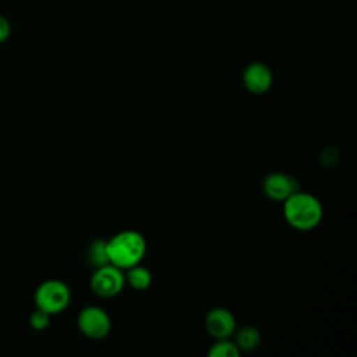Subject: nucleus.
I'll return each mask as SVG.
<instances>
[{"label":"nucleus","mask_w":357,"mask_h":357,"mask_svg":"<svg viewBox=\"0 0 357 357\" xmlns=\"http://www.w3.org/2000/svg\"><path fill=\"white\" fill-rule=\"evenodd\" d=\"M88 259H89L91 265H93L95 268L110 264L109 254H107V241H105L102 238L92 241L88 248Z\"/></svg>","instance_id":"obj_11"},{"label":"nucleus","mask_w":357,"mask_h":357,"mask_svg":"<svg viewBox=\"0 0 357 357\" xmlns=\"http://www.w3.org/2000/svg\"><path fill=\"white\" fill-rule=\"evenodd\" d=\"M77 325L84 336L95 340L106 337L112 329L109 314L96 305L82 308L77 317Z\"/></svg>","instance_id":"obj_5"},{"label":"nucleus","mask_w":357,"mask_h":357,"mask_svg":"<svg viewBox=\"0 0 357 357\" xmlns=\"http://www.w3.org/2000/svg\"><path fill=\"white\" fill-rule=\"evenodd\" d=\"M124 271H126L124 272L126 283H128L132 289H135L138 291H142V290H146L151 286L152 275H151L148 268L137 264V265L130 266Z\"/></svg>","instance_id":"obj_9"},{"label":"nucleus","mask_w":357,"mask_h":357,"mask_svg":"<svg viewBox=\"0 0 357 357\" xmlns=\"http://www.w3.org/2000/svg\"><path fill=\"white\" fill-rule=\"evenodd\" d=\"M50 317L47 312L36 308L31 315H29V325L35 331H43L49 326L50 324Z\"/></svg>","instance_id":"obj_13"},{"label":"nucleus","mask_w":357,"mask_h":357,"mask_svg":"<svg viewBox=\"0 0 357 357\" xmlns=\"http://www.w3.org/2000/svg\"><path fill=\"white\" fill-rule=\"evenodd\" d=\"M11 33V25L8 20L3 15H0V43L6 42Z\"/></svg>","instance_id":"obj_14"},{"label":"nucleus","mask_w":357,"mask_h":357,"mask_svg":"<svg viewBox=\"0 0 357 357\" xmlns=\"http://www.w3.org/2000/svg\"><path fill=\"white\" fill-rule=\"evenodd\" d=\"M71 300L70 287L59 280V279H49L42 282L33 296V301L36 308L47 312L49 315L60 314L64 311Z\"/></svg>","instance_id":"obj_3"},{"label":"nucleus","mask_w":357,"mask_h":357,"mask_svg":"<svg viewBox=\"0 0 357 357\" xmlns=\"http://www.w3.org/2000/svg\"><path fill=\"white\" fill-rule=\"evenodd\" d=\"M240 349L237 344L229 337L226 339H216V342L211 346L208 356L211 357H238L240 356Z\"/></svg>","instance_id":"obj_12"},{"label":"nucleus","mask_w":357,"mask_h":357,"mask_svg":"<svg viewBox=\"0 0 357 357\" xmlns=\"http://www.w3.org/2000/svg\"><path fill=\"white\" fill-rule=\"evenodd\" d=\"M126 286L124 271L107 264L99 268H95V272L91 278L92 291L103 298L117 296Z\"/></svg>","instance_id":"obj_4"},{"label":"nucleus","mask_w":357,"mask_h":357,"mask_svg":"<svg viewBox=\"0 0 357 357\" xmlns=\"http://www.w3.org/2000/svg\"><path fill=\"white\" fill-rule=\"evenodd\" d=\"M261 342V335L254 326H244L236 335V344L240 351H251L258 347Z\"/></svg>","instance_id":"obj_10"},{"label":"nucleus","mask_w":357,"mask_h":357,"mask_svg":"<svg viewBox=\"0 0 357 357\" xmlns=\"http://www.w3.org/2000/svg\"><path fill=\"white\" fill-rule=\"evenodd\" d=\"M205 328L212 337L226 339L236 329V318L226 308H213L205 317Z\"/></svg>","instance_id":"obj_7"},{"label":"nucleus","mask_w":357,"mask_h":357,"mask_svg":"<svg viewBox=\"0 0 357 357\" xmlns=\"http://www.w3.org/2000/svg\"><path fill=\"white\" fill-rule=\"evenodd\" d=\"M262 190L269 199L283 202L298 190V184L291 176L282 172H275L264 178Z\"/></svg>","instance_id":"obj_6"},{"label":"nucleus","mask_w":357,"mask_h":357,"mask_svg":"<svg viewBox=\"0 0 357 357\" xmlns=\"http://www.w3.org/2000/svg\"><path fill=\"white\" fill-rule=\"evenodd\" d=\"M243 82L248 92L262 95L268 92L272 85V73L269 67L262 63H251L244 70Z\"/></svg>","instance_id":"obj_8"},{"label":"nucleus","mask_w":357,"mask_h":357,"mask_svg":"<svg viewBox=\"0 0 357 357\" xmlns=\"http://www.w3.org/2000/svg\"><path fill=\"white\" fill-rule=\"evenodd\" d=\"M283 215L291 227L305 231L321 223L324 209L317 197L297 190L283 201Z\"/></svg>","instance_id":"obj_1"},{"label":"nucleus","mask_w":357,"mask_h":357,"mask_svg":"<svg viewBox=\"0 0 357 357\" xmlns=\"http://www.w3.org/2000/svg\"><path fill=\"white\" fill-rule=\"evenodd\" d=\"M145 252L146 240L135 230L120 231L107 241L109 262L123 271L139 264Z\"/></svg>","instance_id":"obj_2"}]
</instances>
